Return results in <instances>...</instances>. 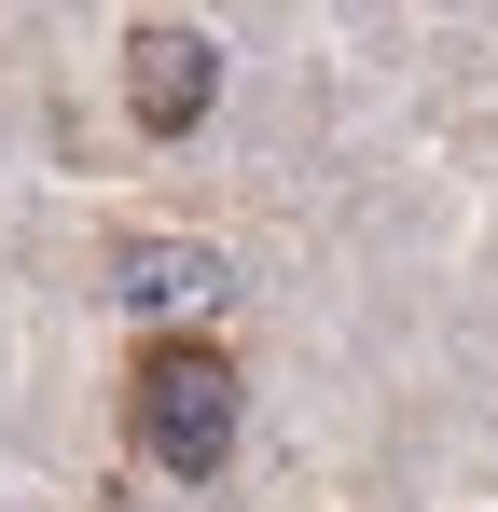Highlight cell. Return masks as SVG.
<instances>
[{
	"label": "cell",
	"mask_w": 498,
	"mask_h": 512,
	"mask_svg": "<svg viewBox=\"0 0 498 512\" xmlns=\"http://www.w3.org/2000/svg\"><path fill=\"white\" fill-rule=\"evenodd\" d=\"M125 443L166 485H222V457H236V360H222V333H153L125 360Z\"/></svg>",
	"instance_id": "6da1fadb"
},
{
	"label": "cell",
	"mask_w": 498,
	"mask_h": 512,
	"mask_svg": "<svg viewBox=\"0 0 498 512\" xmlns=\"http://www.w3.org/2000/svg\"><path fill=\"white\" fill-rule=\"evenodd\" d=\"M208 97H222V42L208 28H180V14L125 28V111H139V139H194Z\"/></svg>",
	"instance_id": "7a4b0ae2"
},
{
	"label": "cell",
	"mask_w": 498,
	"mask_h": 512,
	"mask_svg": "<svg viewBox=\"0 0 498 512\" xmlns=\"http://www.w3.org/2000/svg\"><path fill=\"white\" fill-rule=\"evenodd\" d=\"M97 291L139 305V319H166V305H222V250H208V236H111Z\"/></svg>",
	"instance_id": "3957f363"
}]
</instances>
